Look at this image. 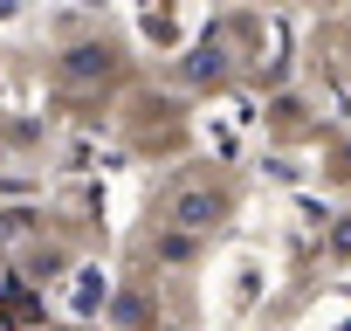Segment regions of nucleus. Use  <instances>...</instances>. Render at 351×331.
<instances>
[{
  "mask_svg": "<svg viewBox=\"0 0 351 331\" xmlns=\"http://www.w3.org/2000/svg\"><path fill=\"white\" fill-rule=\"evenodd\" d=\"M214 207H221V201H214V187H186L180 201H172V221H180V228H207V221H214Z\"/></svg>",
  "mask_w": 351,
  "mask_h": 331,
  "instance_id": "obj_1",
  "label": "nucleus"
},
{
  "mask_svg": "<svg viewBox=\"0 0 351 331\" xmlns=\"http://www.w3.org/2000/svg\"><path fill=\"white\" fill-rule=\"evenodd\" d=\"M97 62H104V49H76V56H69V69H76V76H90Z\"/></svg>",
  "mask_w": 351,
  "mask_h": 331,
  "instance_id": "obj_2",
  "label": "nucleus"
}]
</instances>
